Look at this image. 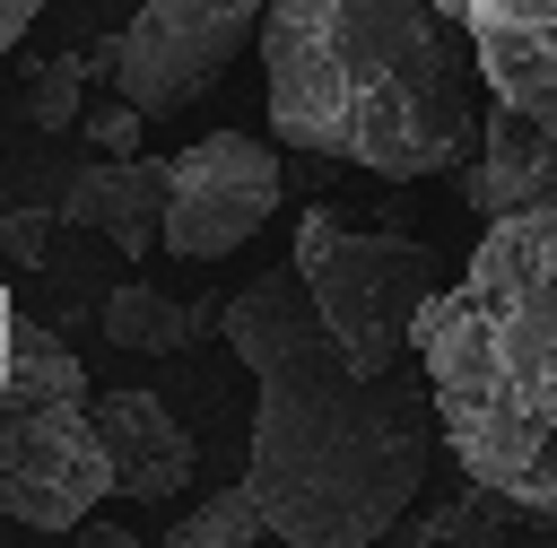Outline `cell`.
I'll use <instances>...</instances> for the list:
<instances>
[{
    "label": "cell",
    "mask_w": 557,
    "mask_h": 548,
    "mask_svg": "<svg viewBox=\"0 0 557 548\" xmlns=\"http://www.w3.org/2000/svg\"><path fill=\"white\" fill-rule=\"evenodd\" d=\"M218 339L252 374L244 487L278 548H374L426 487V391L409 374H357L296 270L218 304Z\"/></svg>",
    "instance_id": "1"
},
{
    "label": "cell",
    "mask_w": 557,
    "mask_h": 548,
    "mask_svg": "<svg viewBox=\"0 0 557 548\" xmlns=\"http://www.w3.org/2000/svg\"><path fill=\"white\" fill-rule=\"evenodd\" d=\"M261 104L305 157L383 183L461 174L479 148V87L461 26L435 0H261Z\"/></svg>",
    "instance_id": "2"
},
{
    "label": "cell",
    "mask_w": 557,
    "mask_h": 548,
    "mask_svg": "<svg viewBox=\"0 0 557 548\" xmlns=\"http://www.w3.org/2000/svg\"><path fill=\"white\" fill-rule=\"evenodd\" d=\"M426 409L479 496L557 513V217H487L409 322Z\"/></svg>",
    "instance_id": "3"
},
{
    "label": "cell",
    "mask_w": 557,
    "mask_h": 548,
    "mask_svg": "<svg viewBox=\"0 0 557 548\" xmlns=\"http://www.w3.org/2000/svg\"><path fill=\"white\" fill-rule=\"evenodd\" d=\"M296 287L357 374H400L409 322L444 287V261L418 235H374V226H348L339 209H305L296 217Z\"/></svg>",
    "instance_id": "4"
},
{
    "label": "cell",
    "mask_w": 557,
    "mask_h": 548,
    "mask_svg": "<svg viewBox=\"0 0 557 548\" xmlns=\"http://www.w3.org/2000/svg\"><path fill=\"white\" fill-rule=\"evenodd\" d=\"M261 35V0H139V17L113 35V96L139 122L183 113L226 78V61Z\"/></svg>",
    "instance_id": "5"
},
{
    "label": "cell",
    "mask_w": 557,
    "mask_h": 548,
    "mask_svg": "<svg viewBox=\"0 0 557 548\" xmlns=\"http://www.w3.org/2000/svg\"><path fill=\"white\" fill-rule=\"evenodd\" d=\"M278 148L244 130H209L165 157V252L174 261H226L278 217Z\"/></svg>",
    "instance_id": "6"
},
{
    "label": "cell",
    "mask_w": 557,
    "mask_h": 548,
    "mask_svg": "<svg viewBox=\"0 0 557 548\" xmlns=\"http://www.w3.org/2000/svg\"><path fill=\"white\" fill-rule=\"evenodd\" d=\"M96 496H113V461L96 444L87 400H0V513L26 531H78Z\"/></svg>",
    "instance_id": "7"
},
{
    "label": "cell",
    "mask_w": 557,
    "mask_h": 548,
    "mask_svg": "<svg viewBox=\"0 0 557 548\" xmlns=\"http://www.w3.org/2000/svg\"><path fill=\"white\" fill-rule=\"evenodd\" d=\"M435 9L461 26L496 104L557 113V0H435Z\"/></svg>",
    "instance_id": "8"
},
{
    "label": "cell",
    "mask_w": 557,
    "mask_h": 548,
    "mask_svg": "<svg viewBox=\"0 0 557 548\" xmlns=\"http://www.w3.org/2000/svg\"><path fill=\"white\" fill-rule=\"evenodd\" d=\"M461 200L479 209V226H487V217H531V209L557 217V113H513V104H496V113L479 122L470 165H461Z\"/></svg>",
    "instance_id": "9"
},
{
    "label": "cell",
    "mask_w": 557,
    "mask_h": 548,
    "mask_svg": "<svg viewBox=\"0 0 557 548\" xmlns=\"http://www.w3.org/2000/svg\"><path fill=\"white\" fill-rule=\"evenodd\" d=\"M87 418H96V444L113 461V496H174V487H191L200 452H191V435L174 426V409L157 391H96Z\"/></svg>",
    "instance_id": "10"
},
{
    "label": "cell",
    "mask_w": 557,
    "mask_h": 548,
    "mask_svg": "<svg viewBox=\"0 0 557 548\" xmlns=\"http://www.w3.org/2000/svg\"><path fill=\"white\" fill-rule=\"evenodd\" d=\"M61 217L104 235L131 261L165 252V157H96V165H78Z\"/></svg>",
    "instance_id": "11"
},
{
    "label": "cell",
    "mask_w": 557,
    "mask_h": 548,
    "mask_svg": "<svg viewBox=\"0 0 557 548\" xmlns=\"http://www.w3.org/2000/svg\"><path fill=\"white\" fill-rule=\"evenodd\" d=\"M0 400H17V409H44V400H96V391H87V365H78V348H70L52 322L17 313V322H9V383H0Z\"/></svg>",
    "instance_id": "12"
},
{
    "label": "cell",
    "mask_w": 557,
    "mask_h": 548,
    "mask_svg": "<svg viewBox=\"0 0 557 548\" xmlns=\"http://www.w3.org/2000/svg\"><path fill=\"white\" fill-rule=\"evenodd\" d=\"M209 322H218L209 304H174V296H157L148 278H122V287L104 296V339H113V348H148V357H174V348H191Z\"/></svg>",
    "instance_id": "13"
},
{
    "label": "cell",
    "mask_w": 557,
    "mask_h": 548,
    "mask_svg": "<svg viewBox=\"0 0 557 548\" xmlns=\"http://www.w3.org/2000/svg\"><path fill=\"white\" fill-rule=\"evenodd\" d=\"M252 539H261V505H252L244 478L235 487H209V505L174 513V531H165V548H252Z\"/></svg>",
    "instance_id": "14"
},
{
    "label": "cell",
    "mask_w": 557,
    "mask_h": 548,
    "mask_svg": "<svg viewBox=\"0 0 557 548\" xmlns=\"http://www.w3.org/2000/svg\"><path fill=\"white\" fill-rule=\"evenodd\" d=\"M87 113V52H52L44 70H26V122L35 130H78Z\"/></svg>",
    "instance_id": "15"
},
{
    "label": "cell",
    "mask_w": 557,
    "mask_h": 548,
    "mask_svg": "<svg viewBox=\"0 0 557 548\" xmlns=\"http://www.w3.org/2000/svg\"><path fill=\"white\" fill-rule=\"evenodd\" d=\"M78 130L104 148V157H139V113L113 96V104H96V113H78Z\"/></svg>",
    "instance_id": "16"
},
{
    "label": "cell",
    "mask_w": 557,
    "mask_h": 548,
    "mask_svg": "<svg viewBox=\"0 0 557 548\" xmlns=\"http://www.w3.org/2000/svg\"><path fill=\"white\" fill-rule=\"evenodd\" d=\"M0 252L9 261H44V217L35 209H0Z\"/></svg>",
    "instance_id": "17"
},
{
    "label": "cell",
    "mask_w": 557,
    "mask_h": 548,
    "mask_svg": "<svg viewBox=\"0 0 557 548\" xmlns=\"http://www.w3.org/2000/svg\"><path fill=\"white\" fill-rule=\"evenodd\" d=\"M35 9H44V0H0V52H9V43H26Z\"/></svg>",
    "instance_id": "18"
},
{
    "label": "cell",
    "mask_w": 557,
    "mask_h": 548,
    "mask_svg": "<svg viewBox=\"0 0 557 548\" xmlns=\"http://www.w3.org/2000/svg\"><path fill=\"white\" fill-rule=\"evenodd\" d=\"M87 548H139L131 531H113V522H87Z\"/></svg>",
    "instance_id": "19"
},
{
    "label": "cell",
    "mask_w": 557,
    "mask_h": 548,
    "mask_svg": "<svg viewBox=\"0 0 557 548\" xmlns=\"http://www.w3.org/2000/svg\"><path fill=\"white\" fill-rule=\"evenodd\" d=\"M9 322H17V296L0 287V383H9Z\"/></svg>",
    "instance_id": "20"
}]
</instances>
